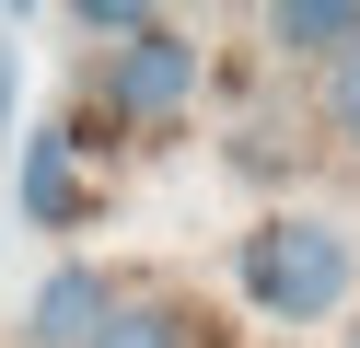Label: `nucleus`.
Returning a JSON list of instances; mask_svg holds the SVG:
<instances>
[{
    "label": "nucleus",
    "mask_w": 360,
    "mask_h": 348,
    "mask_svg": "<svg viewBox=\"0 0 360 348\" xmlns=\"http://www.w3.org/2000/svg\"><path fill=\"white\" fill-rule=\"evenodd\" d=\"M94 348H186V325H174V314H105Z\"/></svg>",
    "instance_id": "6"
},
{
    "label": "nucleus",
    "mask_w": 360,
    "mask_h": 348,
    "mask_svg": "<svg viewBox=\"0 0 360 348\" xmlns=\"http://www.w3.org/2000/svg\"><path fill=\"white\" fill-rule=\"evenodd\" d=\"M244 290H256L267 314H290V325L337 314V302H349V232H326V221H267V232H244Z\"/></svg>",
    "instance_id": "1"
},
{
    "label": "nucleus",
    "mask_w": 360,
    "mask_h": 348,
    "mask_svg": "<svg viewBox=\"0 0 360 348\" xmlns=\"http://www.w3.org/2000/svg\"><path fill=\"white\" fill-rule=\"evenodd\" d=\"M24 209H35V221H70V151H58V139L24 151Z\"/></svg>",
    "instance_id": "5"
},
{
    "label": "nucleus",
    "mask_w": 360,
    "mask_h": 348,
    "mask_svg": "<svg viewBox=\"0 0 360 348\" xmlns=\"http://www.w3.org/2000/svg\"><path fill=\"white\" fill-rule=\"evenodd\" d=\"M105 314H117V302H105V278H94V267H58L47 290H35V348H94Z\"/></svg>",
    "instance_id": "3"
},
{
    "label": "nucleus",
    "mask_w": 360,
    "mask_h": 348,
    "mask_svg": "<svg viewBox=\"0 0 360 348\" xmlns=\"http://www.w3.org/2000/svg\"><path fill=\"white\" fill-rule=\"evenodd\" d=\"M267 35H279V46H360V12H349V0H279Z\"/></svg>",
    "instance_id": "4"
},
{
    "label": "nucleus",
    "mask_w": 360,
    "mask_h": 348,
    "mask_svg": "<svg viewBox=\"0 0 360 348\" xmlns=\"http://www.w3.org/2000/svg\"><path fill=\"white\" fill-rule=\"evenodd\" d=\"M326 116H337V139H349V151H360V46H349V58H337V93H326Z\"/></svg>",
    "instance_id": "7"
},
{
    "label": "nucleus",
    "mask_w": 360,
    "mask_h": 348,
    "mask_svg": "<svg viewBox=\"0 0 360 348\" xmlns=\"http://www.w3.org/2000/svg\"><path fill=\"white\" fill-rule=\"evenodd\" d=\"M186 93H198V46L163 35V23H140L117 46V70H105V105H128V116H174Z\"/></svg>",
    "instance_id": "2"
}]
</instances>
